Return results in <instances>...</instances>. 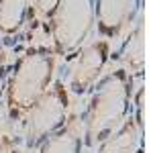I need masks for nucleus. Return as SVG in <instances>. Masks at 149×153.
Segmentation results:
<instances>
[{"mask_svg": "<svg viewBox=\"0 0 149 153\" xmlns=\"http://www.w3.org/2000/svg\"><path fill=\"white\" fill-rule=\"evenodd\" d=\"M88 104L84 108L82 137L84 151L96 149L100 143L115 133L133 112V96H135V76L125 68L116 65L92 86L88 92Z\"/></svg>", "mask_w": 149, "mask_h": 153, "instance_id": "nucleus-1", "label": "nucleus"}, {"mask_svg": "<svg viewBox=\"0 0 149 153\" xmlns=\"http://www.w3.org/2000/svg\"><path fill=\"white\" fill-rule=\"evenodd\" d=\"M57 55L51 47L31 45L16 57L6 76V112L21 120L55 80Z\"/></svg>", "mask_w": 149, "mask_h": 153, "instance_id": "nucleus-2", "label": "nucleus"}, {"mask_svg": "<svg viewBox=\"0 0 149 153\" xmlns=\"http://www.w3.org/2000/svg\"><path fill=\"white\" fill-rule=\"evenodd\" d=\"M57 57L72 59L92 37L94 31V0H57L45 16Z\"/></svg>", "mask_w": 149, "mask_h": 153, "instance_id": "nucleus-3", "label": "nucleus"}, {"mask_svg": "<svg viewBox=\"0 0 149 153\" xmlns=\"http://www.w3.org/2000/svg\"><path fill=\"white\" fill-rule=\"evenodd\" d=\"M72 118V98L61 80H53L47 88V92L35 102L27 112L23 120V139L29 151H35L47 137L61 131L68 120Z\"/></svg>", "mask_w": 149, "mask_h": 153, "instance_id": "nucleus-4", "label": "nucleus"}, {"mask_svg": "<svg viewBox=\"0 0 149 153\" xmlns=\"http://www.w3.org/2000/svg\"><path fill=\"white\" fill-rule=\"evenodd\" d=\"M69 61L72 63L66 88L69 94L86 96L106 71L110 61V43L104 39H92Z\"/></svg>", "mask_w": 149, "mask_h": 153, "instance_id": "nucleus-5", "label": "nucleus"}, {"mask_svg": "<svg viewBox=\"0 0 149 153\" xmlns=\"http://www.w3.org/2000/svg\"><path fill=\"white\" fill-rule=\"evenodd\" d=\"M141 10L143 0H94V29L98 39H121Z\"/></svg>", "mask_w": 149, "mask_h": 153, "instance_id": "nucleus-6", "label": "nucleus"}, {"mask_svg": "<svg viewBox=\"0 0 149 153\" xmlns=\"http://www.w3.org/2000/svg\"><path fill=\"white\" fill-rule=\"evenodd\" d=\"M143 106H133L131 117L115 133H110L94 153H143Z\"/></svg>", "mask_w": 149, "mask_h": 153, "instance_id": "nucleus-7", "label": "nucleus"}, {"mask_svg": "<svg viewBox=\"0 0 149 153\" xmlns=\"http://www.w3.org/2000/svg\"><path fill=\"white\" fill-rule=\"evenodd\" d=\"M115 59L121 61V68H125L133 76L139 74L143 76L145 68V25H143V14L131 25V29L121 37V45L115 53Z\"/></svg>", "mask_w": 149, "mask_h": 153, "instance_id": "nucleus-8", "label": "nucleus"}, {"mask_svg": "<svg viewBox=\"0 0 149 153\" xmlns=\"http://www.w3.org/2000/svg\"><path fill=\"white\" fill-rule=\"evenodd\" d=\"M35 153H84V137L82 123L78 118H69L68 125L55 135L47 137Z\"/></svg>", "mask_w": 149, "mask_h": 153, "instance_id": "nucleus-9", "label": "nucleus"}, {"mask_svg": "<svg viewBox=\"0 0 149 153\" xmlns=\"http://www.w3.org/2000/svg\"><path fill=\"white\" fill-rule=\"evenodd\" d=\"M35 0H0V35L12 37L21 33L33 14Z\"/></svg>", "mask_w": 149, "mask_h": 153, "instance_id": "nucleus-10", "label": "nucleus"}, {"mask_svg": "<svg viewBox=\"0 0 149 153\" xmlns=\"http://www.w3.org/2000/svg\"><path fill=\"white\" fill-rule=\"evenodd\" d=\"M55 2H57V0H35L33 2V10H37L39 16L45 19L47 14H49V10L55 6Z\"/></svg>", "mask_w": 149, "mask_h": 153, "instance_id": "nucleus-11", "label": "nucleus"}, {"mask_svg": "<svg viewBox=\"0 0 149 153\" xmlns=\"http://www.w3.org/2000/svg\"><path fill=\"white\" fill-rule=\"evenodd\" d=\"M8 53H6V49L0 45V86L6 82V76H8Z\"/></svg>", "mask_w": 149, "mask_h": 153, "instance_id": "nucleus-12", "label": "nucleus"}, {"mask_svg": "<svg viewBox=\"0 0 149 153\" xmlns=\"http://www.w3.org/2000/svg\"><path fill=\"white\" fill-rule=\"evenodd\" d=\"M0 153H14L8 139H0Z\"/></svg>", "mask_w": 149, "mask_h": 153, "instance_id": "nucleus-13", "label": "nucleus"}, {"mask_svg": "<svg viewBox=\"0 0 149 153\" xmlns=\"http://www.w3.org/2000/svg\"><path fill=\"white\" fill-rule=\"evenodd\" d=\"M0 139H2V127H0Z\"/></svg>", "mask_w": 149, "mask_h": 153, "instance_id": "nucleus-14", "label": "nucleus"}]
</instances>
